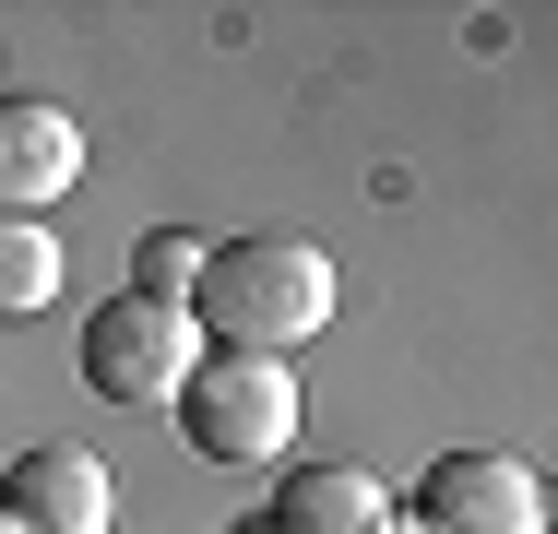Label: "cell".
<instances>
[{
  "instance_id": "6",
  "label": "cell",
  "mask_w": 558,
  "mask_h": 534,
  "mask_svg": "<svg viewBox=\"0 0 558 534\" xmlns=\"http://www.w3.org/2000/svg\"><path fill=\"white\" fill-rule=\"evenodd\" d=\"M72 179H84V119L48 96H0V214L48 226V203H72Z\"/></svg>"
},
{
  "instance_id": "9",
  "label": "cell",
  "mask_w": 558,
  "mask_h": 534,
  "mask_svg": "<svg viewBox=\"0 0 558 534\" xmlns=\"http://www.w3.org/2000/svg\"><path fill=\"white\" fill-rule=\"evenodd\" d=\"M191 286H203V238H191V226H143V250H131V298L191 310Z\"/></svg>"
},
{
  "instance_id": "3",
  "label": "cell",
  "mask_w": 558,
  "mask_h": 534,
  "mask_svg": "<svg viewBox=\"0 0 558 534\" xmlns=\"http://www.w3.org/2000/svg\"><path fill=\"white\" fill-rule=\"evenodd\" d=\"M191 368H203V320L191 310H167V298H108V310H84V380H96L108 404H179Z\"/></svg>"
},
{
  "instance_id": "2",
  "label": "cell",
  "mask_w": 558,
  "mask_h": 534,
  "mask_svg": "<svg viewBox=\"0 0 558 534\" xmlns=\"http://www.w3.org/2000/svg\"><path fill=\"white\" fill-rule=\"evenodd\" d=\"M167 416H179V439L203 463H286L298 416H310V380H298V356H226V344H203V368H191V392Z\"/></svg>"
},
{
  "instance_id": "7",
  "label": "cell",
  "mask_w": 558,
  "mask_h": 534,
  "mask_svg": "<svg viewBox=\"0 0 558 534\" xmlns=\"http://www.w3.org/2000/svg\"><path fill=\"white\" fill-rule=\"evenodd\" d=\"M392 487L368 463H298L274 499H262V534H392Z\"/></svg>"
},
{
  "instance_id": "10",
  "label": "cell",
  "mask_w": 558,
  "mask_h": 534,
  "mask_svg": "<svg viewBox=\"0 0 558 534\" xmlns=\"http://www.w3.org/2000/svg\"><path fill=\"white\" fill-rule=\"evenodd\" d=\"M238 534H262V511H250V523H238Z\"/></svg>"
},
{
  "instance_id": "5",
  "label": "cell",
  "mask_w": 558,
  "mask_h": 534,
  "mask_svg": "<svg viewBox=\"0 0 558 534\" xmlns=\"http://www.w3.org/2000/svg\"><path fill=\"white\" fill-rule=\"evenodd\" d=\"M0 523L12 534H108L119 523V475L96 451H72V439H36L0 475Z\"/></svg>"
},
{
  "instance_id": "1",
  "label": "cell",
  "mask_w": 558,
  "mask_h": 534,
  "mask_svg": "<svg viewBox=\"0 0 558 534\" xmlns=\"http://www.w3.org/2000/svg\"><path fill=\"white\" fill-rule=\"evenodd\" d=\"M333 310L344 286L322 238H226V250H203V286H191V320L226 356H298L333 332Z\"/></svg>"
},
{
  "instance_id": "4",
  "label": "cell",
  "mask_w": 558,
  "mask_h": 534,
  "mask_svg": "<svg viewBox=\"0 0 558 534\" xmlns=\"http://www.w3.org/2000/svg\"><path fill=\"white\" fill-rule=\"evenodd\" d=\"M416 534H547V475L523 451H440L404 499Z\"/></svg>"
},
{
  "instance_id": "11",
  "label": "cell",
  "mask_w": 558,
  "mask_h": 534,
  "mask_svg": "<svg viewBox=\"0 0 558 534\" xmlns=\"http://www.w3.org/2000/svg\"><path fill=\"white\" fill-rule=\"evenodd\" d=\"M0 534H12V523H0Z\"/></svg>"
},
{
  "instance_id": "8",
  "label": "cell",
  "mask_w": 558,
  "mask_h": 534,
  "mask_svg": "<svg viewBox=\"0 0 558 534\" xmlns=\"http://www.w3.org/2000/svg\"><path fill=\"white\" fill-rule=\"evenodd\" d=\"M36 310H60V238L0 214V320H36Z\"/></svg>"
}]
</instances>
